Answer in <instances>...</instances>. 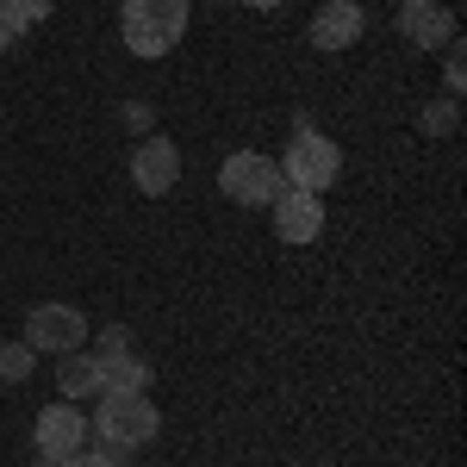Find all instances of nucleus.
Listing matches in <instances>:
<instances>
[{
	"label": "nucleus",
	"instance_id": "nucleus-1",
	"mask_svg": "<svg viewBox=\"0 0 467 467\" xmlns=\"http://www.w3.org/2000/svg\"><path fill=\"white\" fill-rule=\"evenodd\" d=\"M88 431L100 436V455L125 462L131 449H150V442H156L162 411H156L144 393H100V411L88 418Z\"/></svg>",
	"mask_w": 467,
	"mask_h": 467
},
{
	"label": "nucleus",
	"instance_id": "nucleus-2",
	"mask_svg": "<svg viewBox=\"0 0 467 467\" xmlns=\"http://www.w3.org/2000/svg\"><path fill=\"white\" fill-rule=\"evenodd\" d=\"M131 57H169L187 37V0H119Z\"/></svg>",
	"mask_w": 467,
	"mask_h": 467
},
{
	"label": "nucleus",
	"instance_id": "nucleus-3",
	"mask_svg": "<svg viewBox=\"0 0 467 467\" xmlns=\"http://www.w3.org/2000/svg\"><path fill=\"white\" fill-rule=\"evenodd\" d=\"M337 175H343V150L330 144L324 131L299 125V138H293L287 156H281V181L299 187V193H324V187H337Z\"/></svg>",
	"mask_w": 467,
	"mask_h": 467
},
{
	"label": "nucleus",
	"instance_id": "nucleus-4",
	"mask_svg": "<svg viewBox=\"0 0 467 467\" xmlns=\"http://www.w3.org/2000/svg\"><path fill=\"white\" fill-rule=\"evenodd\" d=\"M218 187H224L237 206H275V193H281V162L262 156V150H237V156H224Z\"/></svg>",
	"mask_w": 467,
	"mask_h": 467
},
{
	"label": "nucleus",
	"instance_id": "nucleus-5",
	"mask_svg": "<svg viewBox=\"0 0 467 467\" xmlns=\"http://www.w3.org/2000/svg\"><path fill=\"white\" fill-rule=\"evenodd\" d=\"M88 418H81V405L75 399H57V405H44L37 411V424H32V442H37V455L44 462H69V455H81L88 449Z\"/></svg>",
	"mask_w": 467,
	"mask_h": 467
},
{
	"label": "nucleus",
	"instance_id": "nucleus-6",
	"mask_svg": "<svg viewBox=\"0 0 467 467\" xmlns=\"http://www.w3.org/2000/svg\"><path fill=\"white\" fill-rule=\"evenodd\" d=\"M81 337H88V318H81V306H63V299L32 306V318H26V343L37 356H69L81 349Z\"/></svg>",
	"mask_w": 467,
	"mask_h": 467
},
{
	"label": "nucleus",
	"instance_id": "nucleus-7",
	"mask_svg": "<svg viewBox=\"0 0 467 467\" xmlns=\"http://www.w3.org/2000/svg\"><path fill=\"white\" fill-rule=\"evenodd\" d=\"M131 187L150 193V200H162L169 187H181V150L169 138H144L131 150Z\"/></svg>",
	"mask_w": 467,
	"mask_h": 467
},
{
	"label": "nucleus",
	"instance_id": "nucleus-8",
	"mask_svg": "<svg viewBox=\"0 0 467 467\" xmlns=\"http://www.w3.org/2000/svg\"><path fill=\"white\" fill-rule=\"evenodd\" d=\"M318 231H324V193L281 187V193H275V237H281V244H312Z\"/></svg>",
	"mask_w": 467,
	"mask_h": 467
},
{
	"label": "nucleus",
	"instance_id": "nucleus-9",
	"mask_svg": "<svg viewBox=\"0 0 467 467\" xmlns=\"http://www.w3.org/2000/svg\"><path fill=\"white\" fill-rule=\"evenodd\" d=\"M399 32L411 37L418 50H442V44H455V19H449L442 0H405L399 6Z\"/></svg>",
	"mask_w": 467,
	"mask_h": 467
},
{
	"label": "nucleus",
	"instance_id": "nucleus-10",
	"mask_svg": "<svg viewBox=\"0 0 467 467\" xmlns=\"http://www.w3.org/2000/svg\"><path fill=\"white\" fill-rule=\"evenodd\" d=\"M361 26H368V19H361L356 0H324L318 19H312V44H318V50H349L361 37Z\"/></svg>",
	"mask_w": 467,
	"mask_h": 467
},
{
	"label": "nucleus",
	"instance_id": "nucleus-11",
	"mask_svg": "<svg viewBox=\"0 0 467 467\" xmlns=\"http://www.w3.org/2000/svg\"><path fill=\"white\" fill-rule=\"evenodd\" d=\"M57 387H63V399H100L107 393V380H100V356H81V349H69L63 356V368H57Z\"/></svg>",
	"mask_w": 467,
	"mask_h": 467
},
{
	"label": "nucleus",
	"instance_id": "nucleus-12",
	"mask_svg": "<svg viewBox=\"0 0 467 467\" xmlns=\"http://www.w3.org/2000/svg\"><path fill=\"white\" fill-rule=\"evenodd\" d=\"M100 380H107V393H144L150 368L131 349H119V356H100Z\"/></svg>",
	"mask_w": 467,
	"mask_h": 467
},
{
	"label": "nucleus",
	"instance_id": "nucleus-13",
	"mask_svg": "<svg viewBox=\"0 0 467 467\" xmlns=\"http://www.w3.org/2000/svg\"><path fill=\"white\" fill-rule=\"evenodd\" d=\"M32 361H37V349L19 337V343H6L0 349V380H32Z\"/></svg>",
	"mask_w": 467,
	"mask_h": 467
},
{
	"label": "nucleus",
	"instance_id": "nucleus-14",
	"mask_svg": "<svg viewBox=\"0 0 467 467\" xmlns=\"http://www.w3.org/2000/svg\"><path fill=\"white\" fill-rule=\"evenodd\" d=\"M26 32H32V19H26V13H19L13 0H0V50H6L13 37H26Z\"/></svg>",
	"mask_w": 467,
	"mask_h": 467
},
{
	"label": "nucleus",
	"instance_id": "nucleus-15",
	"mask_svg": "<svg viewBox=\"0 0 467 467\" xmlns=\"http://www.w3.org/2000/svg\"><path fill=\"white\" fill-rule=\"evenodd\" d=\"M119 349H131V330H119V324L100 330V349H94V356H119Z\"/></svg>",
	"mask_w": 467,
	"mask_h": 467
},
{
	"label": "nucleus",
	"instance_id": "nucleus-16",
	"mask_svg": "<svg viewBox=\"0 0 467 467\" xmlns=\"http://www.w3.org/2000/svg\"><path fill=\"white\" fill-rule=\"evenodd\" d=\"M50 467H119L112 455H100V449H81V455H69V462H50Z\"/></svg>",
	"mask_w": 467,
	"mask_h": 467
},
{
	"label": "nucleus",
	"instance_id": "nucleus-17",
	"mask_svg": "<svg viewBox=\"0 0 467 467\" xmlns=\"http://www.w3.org/2000/svg\"><path fill=\"white\" fill-rule=\"evenodd\" d=\"M424 131H455V107H431L424 112Z\"/></svg>",
	"mask_w": 467,
	"mask_h": 467
},
{
	"label": "nucleus",
	"instance_id": "nucleus-18",
	"mask_svg": "<svg viewBox=\"0 0 467 467\" xmlns=\"http://www.w3.org/2000/svg\"><path fill=\"white\" fill-rule=\"evenodd\" d=\"M13 6H19L26 19H44V13H50V0H13Z\"/></svg>",
	"mask_w": 467,
	"mask_h": 467
},
{
	"label": "nucleus",
	"instance_id": "nucleus-19",
	"mask_svg": "<svg viewBox=\"0 0 467 467\" xmlns=\"http://www.w3.org/2000/svg\"><path fill=\"white\" fill-rule=\"evenodd\" d=\"M244 6H255V13H268V6H281V0H244Z\"/></svg>",
	"mask_w": 467,
	"mask_h": 467
}]
</instances>
